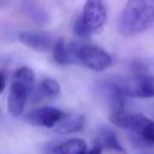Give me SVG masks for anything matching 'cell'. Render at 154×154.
<instances>
[{"mask_svg":"<svg viewBox=\"0 0 154 154\" xmlns=\"http://www.w3.org/2000/svg\"><path fill=\"white\" fill-rule=\"evenodd\" d=\"M154 23V0H128L118 20V31L125 37L140 35Z\"/></svg>","mask_w":154,"mask_h":154,"instance_id":"obj_1","label":"cell"},{"mask_svg":"<svg viewBox=\"0 0 154 154\" xmlns=\"http://www.w3.org/2000/svg\"><path fill=\"white\" fill-rule=\"evenodd\" d=\"M34 83L35 75L30 67L22 66L13 72L7 96V111L12 117H19L23 113L34 91Z\"/></svg>","mask_w":154,"mask_h":154,"instance_id":"obj_2","label":"cell"},{"mask_svg":"<svg viewBox=\"0 0 154 154\" xmlns=\"http://www.w3.org/2000/svg\"><path fill=\"white\" fill-rule=\"evenodd\" d=\"M94 93L96 97L107 106L109 114L120 113L125 111L126 95V78L120 76H103L95 81Z\"/></svg>","mask_w":154,"mask_h":154,"instance_id":"obj_3","label":"cell"},{"mask_svg":"<svg viewBox=\"0 0 154 154\" xmlns=\"http://www.w3.org/2000/svg\"><path fill=\"white\" fill-rule=\"evenodd\" d=\"M107 20V10L103 0H85L82 13L73 23V34L78 37H89L101 31Z\"/></svg>","mask_w":154,"mask_h":154,"instance_id":"obj_4","label":"cell"},{"mask_svg":"<svg viewBox=\"0 0 154 154\" xmlns=\"http://www.w3.org/2000/svg\"><path fill=\"white\" fill-rule=\"evenodd\" d=\"M109 122L124 130H128L132 135L137 136L142 142L154 144V120L141 113L120 112L109 114Z\"/></svg>","mask_w":154,"mask_h":154,"instance_id":"obj_5","label":"cell"},{"mask_svg":"<svg viewBox=\"0 0 154 154\" xmlns=\"http://www.w3.org/2000/svg\"><path fill=\"white\" fill-rule=\"evenodd\" d=\"M126 95L136 99L154 97V76L141 63L134 64L132 75L126 78Z\"/></svg>","mask_w":154,"mask_h":154,"instance_id":"obj_6","label":"cell"},{"mask_svg":"<svg viewBox=\"0 0 154 154\" xmlns=\"http://www.w3.org/2000/svg\"><path fill=\"white\" fill-rule=\"evenodd\" d=\"M76 58L85 67L96 72L105 71L112 65V57L94 45H83L76 48Z\"/></svg>","mask_w":154,"mask_h":154,"instance_id":"obj_7","label":"cell"},{"mask_svg":"<svg viewBox=\"0 0 154 154\" xmlns=\"http://www.w3.org/2000/svg\"><path fill=\"white\" fill-rule=\"evenodd\" d=\"M65 114L66 113L59 108L43 106V107H37L29 111L25 116V120L29 124L35 126L54 129L60 123V120L65 117Z\"/></svg>","mask_w":154,"mask_h":154,"instance_id":"obj_8","label":"cell"},{"mask_svg":"<svg viewBox=\"0 0 154 154\" xmlns=\"http://www.w3.org/2000/svg\"><path fill=\"white\" fill-rule=\"evenodd\" d=\"M59 94H60V84L58 83V81L51 77H45L34 88L32 100L34 102H41L43 100L53 99Z\"/></svg>","mask_w":154,"mask_h":154,"instance_id":"obj_9","label":"cell"},{"mask_svg":"<svg viewBox=\"0 0 154 154\" xmlns=\"http://www.w3.org/2000/svg\"><path fill=\"white\" fill-rule=\"evenodd\" d=\"M19 41L25 45L26 47L38 51V52H46L52 45V40L48 35L43 32L37 31H23L19 34Z\"/></svg>","mask_w":154,"mask_h":154,"instance_id":"obj_10","label":"cell"},{"mask_svg":"<svg viewBox=\"0 0 154 154\" xmlns=\"http://www.w3.org/2000/svg\"><path fill=\"white\" fill-rule=\"evenodd\" d=\"M84 123H85V118L83 114L66 113L65 117L60 120V123L53 130L60 135H67V134L81 131L84 126Z\"/></svg>","mask_w":154,"mask_h":154,"instance_id":"obj_11","label":"cell"},{"mask_svg":"<svg viewBox=\"0 0 154 154\" xmlns=\"http://www.w3.org/2000/svg\"><path fill=\"white\" fill-rule=\"evenodd\" d=\"M95 140L101 143L103 149H107L111 152H117V153H125V149L123 148L122 143L119 142L116 131L111 128H107V126L101 128L97 131Z\"/></svg>","mask_w":154,"mask_h":154,"instance_id":"obj_12","label":"cell"},{"mask_svg":"<svg viewBox=\"0 0 154 154\" xmlns=\"http://www.w3.org/2000/svg\"><path fill=\"white\" fill-rule=\"evenodd\" d=\"M88 150L87 143L82 138H70L55 144L52 148V154H85Z\"/></svg>","mask_w":154,"mask_h":154,"instance_id":"obj_13","label":"cell"},{"mask_svg":"<svg viewBox=\"0 0 154 154\" xmlns=\"http://www.w3.org/2000/svg\"><path fill=\"white\" fill-rule=\"evenodd\" d=\"M76 58V49L67 46L64 38H58L53 45V60L58 65H69Z\"/></svg>","mask_w":154,"mask_h":154,"instance_id":"obj_14","label":"cell"},{"mask_svg":"<svg viewBox=\"0 0 154 154\" xmlns=\"http://www.w3.org/2000/svg\"><path fill=\"white\" fill-rule=\"evenodd\" d=\"M20 8L24 12V14L32 20L36 24H47L49 20V17L47 14V12L37 5V2H35L34 0H23V2L20 4Z\"/></svg>","mask_w":154,"mask_h":154,"instance_id":"obj_15","label":"cell"},{"mask_svg":"<svg viewBox=\"0 0 154 154\" xmlns=\"http://www.w3.org/2000/svg\"><path fill=\"white\" fill-rule=\"evenodd\" d=\"M102 150H103V147L101 146V143L97 142L96 140H94L93 146L90 148H88L85 154H102Z\"/></svg>","mask_w":154,"mask_h":154,"instance_id":"obj_16","label":"cell"},{"mask_svg":"<svg viewBox=\"0 0 154 154\" xmlns=\"http://www.w3.org/2000/svg\"><path fill=\"white\" fill-rule=\"evenodd\" d=\"M0 79H1L0 93H4V90H5V88H6V79H7V76H6L5 70H1V72H0Z\"/></svg>","mask_w":154,"mask_h":154,"instance_id":"obj_17","label":"cell"}]
</instances>
